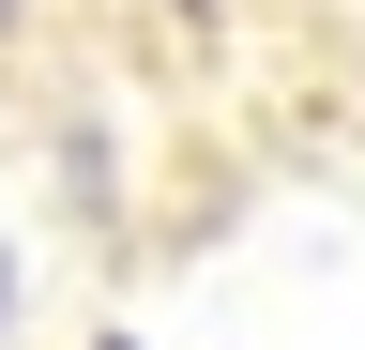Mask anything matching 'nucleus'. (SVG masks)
I'll list each match as a JSON object with an SVG mask.
<instances>
[{
	"label": "nucleus",
	"mask_w": 365,
	"mask_h": 350,
	"mask_svg": "<svg viewBox=\"0 0 365 350\" xmlns=\"http://www.w3.org/2000/svg\"><path fill=\"white\" fill-rule=\"evenodd\" d=\"M0 320H16V259H0Z\"/></svg>",
	"instance_id": "obj_1"
},
{
	"label": "nucleus",
	"mask_w": 365,
	"mask_h": 350,
	"mask_svg": "<svg viewBox=\"0 0 365 350\" xmlns=\"http://www.w3.org/2000/svg\"><path fill=\"white\" fill-rule=\"evenodd\" d=\"M0 31H16V0H0Z\"/></svg>",
	"instance_id": "obj_2"
}]
</instances>
